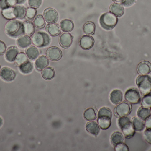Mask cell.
I'll return each instance as SVG.
<instances>
[{
    "instance_id": "42",
    "label": "cell",
    "mask_w": 151,
    "mask_h": 151,
    "mask_svg": "<svg viewBox=\"0 0 151 151\" xmlns=\"http://www.w3.org/2000/svg\"><path fill=\"white\" fill-rule=\"evenodd\" d=\"M7 49L6 44L3 41L0 40V55H3L5 53Z\"/></svg>"
},
{
    "instance_id": "43",
    "label": "cell",
    "mask_w": 151,
    "mask_h": 151,
    "mask_svg": "<svg viewBox=\"0 0 151 151\" xmlns=\"http://www.w3.org/2000/svg\"><path fill=\"white\" fill-rule=\"evenodd\" d=\"M136 0H123L121 3L122 4L126 6L129 7L133 5L136 2Z\"/></svg>"
},
{
    "instance_id": "15",
    "label": "cell",
    "mask_w": 151,
    "mask_h": 151,
    "mask_svg": "<svg viewBox=\"0 0 151 151\" xmlns=\"http://www.w3.org/2000/svg\"><path fill=\"white\" fill-rule=\"evenodd\" d=\"M35 66L38 71H41L48 66L49 60L44 56H41L38 58L35 62Z\"/></svg>"
},
{
    "instance_id": "4",
    "label": "cell",
    "mask_w": 151,
    "mask_h": 151,
    "mask_svg": "<svg viewBox=\"0 0 151 151\" xmlns=\"http://www.w3.org/2000/svg\"><path fill=\"white\" fill-rule=\"evenodd\" d=\"M32 40L35 46L39 48H43L49 45L51 38L45 32H37L33 35Z\"/></svg>"
},
{
    "instance_id": "27",
    "label": "cell",
    "mask_w": 151,
    "mask_h": 151,
    "mask_svg": "<svg viewBox=\"0 0 151 151\" xmlns=\"http://www.w3.org/2000/svg\"><path fill=\"white\" fill-rule=\"evenodd\" d=\"M132 123L135 130L136 131H142L144 129L145 123L143 120L139 117H134L132 119Z\"/></svg>"
},
{
    "instance_id": "21",
    "label": "cell",
    "mask_w": 151,
    "mask_h": 151,
    "mask_svg": "<svg viewBox=\"0 0 151 151\" xmlns=\"http://www.w3.org/2000/svg\"><path fill=\"white\" fill-rule=\"evenodd\" d=\"M25 53L28 58L31 60H34L39 56V50L34 46H30L26 49Z\"/></svg>"
},
{
    "instance_id": "34",
    "label": "cell",
    "mask_w": 151,
    "mask_h": 151,
    "mask_svg": "<svg viewBox=\"0 0 151 151\" xmlns=\"http://www.w3.org/2000/svg\"><path fill=\"white\" fill-rule=\"evenodd\" d=\"M83 117L87 121L95 120L96 118V112L93 108H88L84 111L83 113Z\"/></svg>"
},
{
    "instance_id": "1",
    "label": "cell",
    "mask_w": 151,
    "mask_h": 151,
    "mask_svg": "<svg viewBox=\"0 0 151 151\" xmlns=\"http://www.w3.org/2000/svg\"><path fill=\"white\" fill-rule=\"evenodd\" d=\"M4 30L6 34L12 38H18L24 34L23 23L17 20H11L8 21L5 24Z\"/></svg>"
},
{
    "instance_id": "12",
    "label": "cell",
    "mask_w": 151,
    "mask_h": 151,
    "mask_svg": "<svg viewBox=\"0 0 151 151\" xmlns=\"http://www.w3.org/2000/svg\"><path fill=\"white\" fill-rule=\"evenodd\" d=\"M120 129L125 137L127 139L132 138L135 134V130L131 121L123 125Z\"/></svg>"
},
{
    "instance_id": "19",
    "label": "cell",
    "mask_w": 151,
    "mask_h": 151,
    "mask_svg": "<svg viewBox=\"0 0 151 151\" xmlns=\"http://www.w3.org/2000/svg\"><path fill=\"white\" fill-rule=\"evenodd\" d=\"M110 99L113 104H119L122 100V92L119 90H114L110 94Z\"/></svg>"
},
{
    "instance_id": "10",
    "label": "cell",
    "mask_w": 151,
    "mask_h": 151,
    "mask_svg": "<svg viewBox=\"0 0 151 151\" xmlns=\"http://www.w3.org/2000/svg\"><path fill=\"white\" fill-rule=\"evenodd\" d=\"M94 38L90 35H83L79 40V45L80 47L85 50L90 49L94 46Z\"/></svg>"
},
{
    "instance_id": "33",
    "label": "cell",
    "mask_w": 151,
    "mask_h": 151,
    "mask_svg": "<svg viewBox=\"0 0 151 151\" xmlns=\"http://www.w3.org/2000/svg\"><path fill=\"white\" fill-rule=\"evenodd\" d=\"M16 12V18L23 19L26 17V10L25 7L21 5H16L14 6Z\"/></svg>"
},
{
    "instance_id": "31",
    "label": "cell",
    "mask_w": 151,
    "mask_h": 151,
    "mask_svg": "<svg viewBox=\"0 0 151 151\" xmlns=\"http://www.w3.org/2000/svg\"><path fill=\"white\" fill-rule=\"evenodd\" d=\"M138 117L143 121H145L149 117H151V113L149 108L140 107L137 112Z\"/></svg>"
},
{
    "instance_id": "37",
    "label": "cell",
    "mask_w": 151,
    "mask_h": 151,
    "mask_svg": "<svg viewBox=\"0 0 151 151\" xmlns=\"http://www.w3.org/2000/svg\"><path fill=\"white\" fill-rule=\"evenodd\" d=\"M37 11L36 9L32 7H28L26 10V17L29 20H32L36 17Z\"/></svg>"
},
{
    "instance_id": "30",
    "label": "cell",
    "mask_w": 151,
    "mask_h": 151,
    "mask_svg": "<svg viewBox=\"0 0 151 151\" xmlns=\"http://www.w3.org/2000/svg\"><path fill=\"white\" fill-rule=\"evenodd\" d=\"M83 30L86 35H92L95 33L96 25L93 22L88 21L84 24L83 27Z\"/></svg>"
},
{
    "instance_id": "16",
    "label": "cell",
    "mask_w": 151,
    "mask_h": 151,
    "mask_svg": "<svg viewBox=\"0 0 151 151\" xmlns=\"http://www.w3.org/2000/svg\"><path fill=\"white\" fill-rule=\"evenodd\" d=\"M137 71L141 75L149 74L151 71V64L148 61H144L141 62L137 66Z\"/></svg>"
},
{
    "instance_id": "11",
    "label": "cell",
    "mask_w": 151,
    "mask_h": 151,
    "mask_svg": "<svg viewBox=\"0 0 151 151\" xmlns=\"http://www.w3.org/2000/svg\"><path fill=\"white\" fill-rule=\"evenodd\" d=\"M73 36L70 33H65L62 34L59 37V43L64 49L70 48L73 43Z\"/></svg>"
},
{
    "instance_id": "7",
    "label": "cell",
    "mask_w": 151,
    "mask_h": 151,
    "mask_svg": "<svg viewBox=\"0 0 151 151\" xmlns=\"http://www.w3.org/2000/svg\"><path fill=\"white\" fill-rule=\"evenodd\" d=\"M43 17L46 22L48 24H53L57 22L58 14L57 11L52 8H48L43 12Z\"/></svg>"
},
{
    "instance_id": "50",
    "label": "cell",
    "mask_w": 151,
    "mask_h": 151,
    "mask_svg": "<svg viewBox=\"0 0 151 151\" xmlns=\"http://www.w3.org/2000/svg\"><path fill=\"white\" fill-rule=\"evenodd\" d=\"M0 68H1V66H0Z\"/></svg>"
},
{
    "instance_id": "48",
    "label": "cell",
    "mask_w": 151,
    "mask_h": 151,
    "mask_svg": "<svg viewBox=\"0 0 151 151\" xmlns=\"http://www.w3.org/2000/svg\"><path fill=\"white\" fill-rule=\"evenodd\" d=\"M114 1L116 2H120L121 3L123 0H113Z\"/></svg>"
},
{
    "instance_id": "2",
    "label": "cell",
    "mask_w": 151,
    "mask_h": 151,
    "mask_svg": "<svg viewBox=\"0 0 151 151\" xmlns=\"http://www.w3.org/2000/svg\"><path fill=\"white\" fill-rule=\"evenodd\" d=\"M118 19L112 13L106 12L100 16L99 24L102 28L106 30H111L113 29L117 25Z\"/></svg>"
},
{
    "instance_id": "39",
    "label": "cell",
    "mask_w": 151,
    "mask_h": 151,
    "mask_svg": "<svg viewBox=\"0 0 151 151\" xmlns=\"http://www.w3.org/2000/svg\"><path fill=\"white\" fill-rule=\"evenodd\" d=\"M42 0H28V5L35 9L39 8L41 5Z\"/></svg>"
},
{
    "instance_id": "46",
    "label": "cell",
    "mask_w": 151,
    "mask_h": 151,
    "mask_svg": "<svg viewBox=\"0 0 151 151\" xmlns=\"http://www.w3.org/2000/svg\"><path fill=\"white\" fill-rule=\"evenodd\" d=\"M17 4H22L24 3L26 0H17Z\"/></svg>"
},
{
    "instance_id": "45",
    "label": "cell",
    "mask_w": 151,
    "mask_h": 151,
    "mask_svg": "<svg viewBox=\"0 0 151 151\" xmlns=\"http://www.w3.org/2000/svg\"><path fill=\"white\" fill-rule=\"evenodd\" d=\"M145 126L147 129H151V117H149L145 120Z\"/></svg>"
},
{
    "instance_id": "29",
    "label": "cell",
    "mask_w": 151,
    "mask_h": 151,
    "mask_svg": "<svg viewBox=\"0 0 151 151\" xmlns=\"http://www.w3.org/2000/svg\"><path fill=\"white\" fill-rule=\"evenodd\" d=\"M55 71L52 67H47L42 70V76L46 80H50L55 77Z\"/></svg>"
},
{
    "instance_id": "38",
    "label": "cell",
    "mask_w": 151,
    "mask_h": 151,
    "mask_svg": "<svg viewBox=\"0 0 151 151\" xmlns=\"http://www.w3.org/2000/svg\"><path fill=\"white\" fill-rule=\"evenodd\" d=\"M107 117L112 118V112L109 108L103 107L99 110L98 113V117Z\"/></svg>"
},
{
    "instance_id": "17",
    "label": "cell",
    "mask_w": 151,
    "mask_h": 151,
    "mask_svg": "<svg viewBox=\"0 0 151 151\" xmlns=\"http://www.w3.org/2000/svg\"><path fill=\"white\" fill-rule=\"evenodd\" d=\"M110 12L117 17H121L124 13V9L123 6L120 4L114 3L111 4L109 7Z\"/></svg>"
},
{
    "instance_id": "36",
    "label": "cell",
    "mask_w": 151,
    "mask_h": 151,
    "mask_svg": "<svg viewBox=\"0 0 151 151\" xmlns=\"http://www.w3.org/2000/svg\"><path fill=\"white\" fill-rule=\"evenodd\" d=\"M142 107L146 108H151V94H147L143 97L141 102Z\"/></svg>"
},
{
    "instance_id": "23",
    "label": "cell",
    "mask_w": 151,
    "mask_h": 151,
    "mask_svg": "<svg viewBox=\"0 0 151 151\" xmlns=\"http://www.w3.org/2000/svg\"><path fill=\"white\" fill-rule=\"evenodd\" d=\"M111 118L107 117H98V123L101 129L106 130L111 126Z\"/></svg>"
},
{
    "instance_id": "8",
    "label": "cell",
    "mask_w": 151,
    "mask_h": 151,
    "mask_svg": "<svg viewBox=\"0 0 151 151\" xmlns=\"http://www.w3.org/2000/svg\"><path fill=\"white\" fill-rule=\"evenodd\" d=\"M46 56L51 61H57L60 60L63 56L61 49L55 46L50 47L46 51Z\"/></svg>"
},
{
    "instance_id": "32",
    "label": "cell",
    "mask_w": 151,
    "mask_h": 151,
    "mask_svg": "<svg viewBox=\"0 0 151 151\" xmlns=\"http://www.w3.org/2000/svg\"><path fill=\"white\" fill-rule=\"evenodd\" d=\"M34 25L36 28L42 29L46 25V22L42 15H38L35 17L33 21Z\"/></svg>"
},
{
    "instance_id": "22",
    "label": "cell",
    "mask_w": 151,
    "mask_h": 151,
    "mask_svg": "<svg viewBox=\"0 0 151 151\" xmlns=\"http://www.w3.org/2000/svg\"><path fill=\"white\" fill-rule=\"evenodd\" d=\"M86 129L88 132L94 136H97L100 131L98 124L95 121L88 122L86 125Z\"/></svg>"
},
{
    "instance_id": "35",
    "label": "cell",
    "mask_w": 151,
    "mask_h": 151,
    "mask_svg": "<svg viewBox=\"0 0 151 151\" xmlns=\"http://www.w3.org/2000/svg\"><path fill=\"white\" fill-rule=\"evenodd\" d=\"M28 57L27 56L26 54H25L24 52H20L19 53L17 56L16 57L15 62L17 65L19 66L24 63H25L27 61H28Z\"/></svg>"
},
{
    "instance_id": "47",
    "label": "cell",
    "mask_w": 151,
    "mask_h": 151,
    "mask_svg": "<svg viewBox=\"0 0 151 151\" xmlns=\"http://www.w3.org/2000/svg\"><path fill=\"white\" fill-rule=\"evenodd\" d=\"M3 124V119L2 118L0 117V127Z\"/></svg>"
},
{
    "instance_id": "14",
    "label": "cell",
    "mask_w": 151,
    "mask_h": 151,
    "mask_svg": "<svg viewBox=\"0 0 151 151\" xmlns=\"http://www.w3.org/2000/svg\"><path fill=\"white\" fill-rule=\"evenodd\" d=\"M19 54V50L16 46H12L8 48L5 53V58L8 62H14L16 57Z\"/></svg>"
},
{
    "instance_id": "13",
    "label": "cell",
    "mask_w": 151,
    "mask_h": 151,
    "mask_svg": "<svg viewBox=\"0 0 151 151\" xmlns=\"http://www.w3.org/2000/svg\"><path fill=\"white\" fill-rule=\"evenodd\" d=\"M32 40L30 36L26 34L20 35L16 41L18 47L21 49L27 48L32 44Z\"/></svg>"
},
{
    "instance_id": "24",
    "label": "cell",
    "mask_w": 151,
    "mask_h": 151,
    "mask_svg": "<svg viewBox=\"0 0 151 151\" xmlns=\"http://www.w3.org/2000/svg\"><path fill=\"white\" fill-rule=\"evenodd\" d=\"M23 25L25 34L30 36H32L35 30V27L33 22L29 20H26L23 22Z\"/></svg>"
},
{
    "instance_id": "40",
    "label": "cell",
    "mask_w": 151,
    "mask_h": 151,
    "mask_svg": "<svg viewBox=\"0 0 151 151\" xmlns=\"http://www.w3.org/2000/svg\"><path fill=\"white\" fill-rule=\"evenodd\" d=\"M144 139L146 142L151 145V129H146L144 133Z\"/></svg>"
},
{
    "instance_id": "9",
    "label": "cell",
    "mask_w": 151,
    "mask_h": 151,
    "mask_svg": "<svg viewBox=\"0 0 151 151\" xmlns=\"http://www.w3.org/2000/svg\"><path fill=\"white\" fill-rule=\"evenodd\" d=\"M16 73L14 70L8 67H4L0 70V77L6 82H11L15 79Z\"/></svg>"
},
{
    "instance_id": "25",
    "label": "cell",
    "mask_w": 151,
    "mask_h": 151,
    "mask_svg": "<svg viewBox=\"0 0 151 151\" xmlns=\"http://www.w3.org/2000/svg\"><path fill=\"white\" fill-rule=\"evenodd\" d=\"M1 14L5 19L11 20L17 19L14 7H10L2 10Z\"/></svg>"
},
{
    "instance_id": "28",
    "label": "cell",
    "mask_w": 151,
    "mask_h": 151,
    "mask_svg": "<svg viewBox=\"0 0 151 151\" xmlns=\"http://www.w3.org/2000/svg\"><path fill=\"white\" fill-rule=\"evenodd\" d=\"M124 137L121 133L115 132L112 134L111 137V142L114 147L124 142Z\"/></svg>"
},
{
    "instance_id": "5",
    "label": "cell",
    "mask_w": 151,
    "mask_h": 151,
    "mask_svg": "<svg viewBox=\"0 0 151 151\" xmlns=\"http://www.w3.org/2000/svg\"><path fill=\"white\" fill-rule=\"evenodd\" d=\"M125 98L128 103L132 104H137L141 101V95L139 91L136 88H130L128 90L125 94Z\"/></svg>"
},
{
    "instance_id": "20",
    "label": "cell",
    "mask_w": 151,
    "mask_h": 151,
    "mask_svg": "<svg viewBox=\"0 0 151 151\" xmlns=\"http://www.w3.org/2000/svg\"><path fill=\"white\" fill-rule=\"evenodd\" d=\"M60 27L63 32L65 33H69L73 30L74 25L72 20L65 19L61 21Z\"/></svg>"
},
{
    "instance_id": "6",
    "label": "cell",
    "mask_w": 151,
    "mask_h": 151,
    "mask_svg": "<svg viewBox=\"0 0 151 151\" xmlns=\"http://www.w3.org/2000/svg\"><path fill=\"white\" fill-rule=\"evenodd\" d=\"M131 105L126 102L119 104L114 109V115L117 117H123L129 115L131 113Z\"/></svg>"
},
{
    "instance_id": "41",
    "label": "cell",
    "mask_w": 151,
    "mask_h": 151,
    "mask_svg": "<svg viewBox=\"0 0 151 151\" xmlns=\"http://www.w3.org/2000/svg\"><path fill=\"white\" fill-rule=\"evenodd\" d=\"M115 150L116 151H129V148L127 145L123 143L119 144L114 147Z\"/></svg>"
},
{
    "instance_id": "18",
    "label": "cell",
    "mask_w": 151,
    "mask_h": 151,
    "mask_svg": "<svg viewBox=\"0 0 151 151\" xmlns=\"http://www.w3.org/2000/svg\"><path fill=\"white\" fill-rule=\"evenodd\" d=\"M46 29L47 32L52 36H58L61 34L60 27L56 23L48 24L46 26Z\"/></svg>"
},
{
    "instance_id": "26",
    "label": "cell",
    "mask_w": 151,
    "mask_h": 151,
    "mask_svg": "<svg viewBox=\"0 0 151 151\" xmlns=\"http://www.w3.org/2000/svg\"><path fill=\"white\" fill-rule=\"evenodd\" d=\"M19 71L23 74H29L32 72L33 69V65L31 61L28 60L25 63L19 66Z\"/></svg>"
},
{
    "instance_id": "3",
    "label": "cell",
    "mask_w": 151,
    "mask_h": 151,
    "mask_svg": "<svg viewBox=\"0 0 151 151\" xmlns=\"http://www.w3.org/2000/svg\"><path fill=\"white\" fill-rule=\"evenodd\" d=\"M136 83L140 93L143 95L150 94L151 92V77L149 75H141L136 80Z\"/></svg>"
},
{
    "instance_id": "44",
    "label": "cell",
    "mask_w": 151,
    "mask_h": 151,
    "mask_svg": "<svg viewBox=\"0 0 151 151\" xmlns=\"http://www.w3.org/2000/svg\"><path fill=\"white\" fill-rule=\"evenodd\" d=\"M6 1L9 8L14 7L17 4V0H6Z\"/></svg>"
},
{
    "instance_id": "49",
    "label": "cell",
    "mask_w": 151,
    "mask_h": 151,
    "mask_svg": "<svg viewBox=\"0 0 151 151\" xmlns=\"http://www.w3.org/2000/svg\"><path fill=\"white\" fill-rule=\"evenodd\" d=\"M150 112H151V108H150Z\"/></svg>"
}]
</instances>
